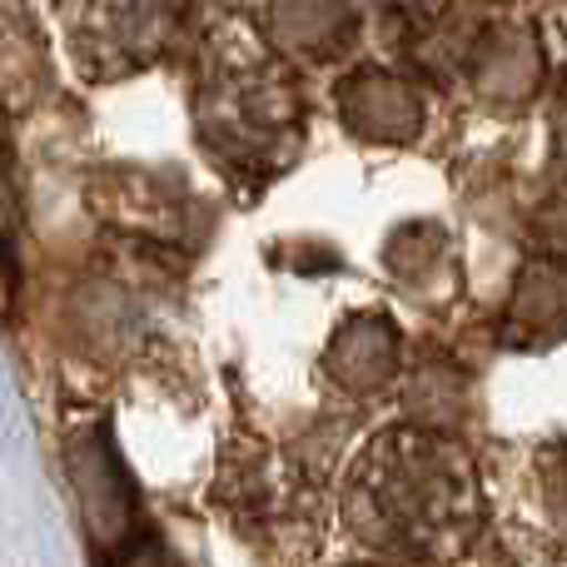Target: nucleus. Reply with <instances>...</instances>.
Returning a JSON list of instances; mask_svg holds the SVG:
<instances>
[{"mask_svg":"<svg viewBox=\"0 0 567 567\" xmlns=\"http://www.w3.org/2000/svg\"><path fill=\"white\" fill-rule=\"evenodd\" d=\"M179 0H80L75 30L95 60H145L175 30Z\"/></svg>","mask_w":567,"mask_h":567,"instance_id":"nucleus-2","label":"nucleus"},{"mask_svg":"<svg viewBox=\"0 0 567 567\" xmlns=\"http://www.w3.org/2000/svg\"><path fill=\"white\" fill-rule=\"evenodd\" d=\"M105 567H169V563H165V553H159L155 543H140V538H130L125 548L105 553Z\"/></svg>","mask_w":567,"mask_h":567,"instance_id":"nucleus-8","label":"nucleus"},{"mask_svg":"<svg viewBox=\"0 0 567 567\" xmlns=\"http://www.w3.org/2000/svg\"><path fill=\"white\" fill-rule=\"evenodd\" d=\"M343 120L369 140H403L419 125V110H413V95L399 80L363 70L343 85Z\"/></svg>","mask_w":567,"mask_h":567,"instance_id":"nucleus-4","label":"nucleus"},{"mask_svg":"<svg viewBox=\"0 0 567 567\" xmlns=\"http://www.w3.org/2000/svg\"><path fill=\"white\" fill-rule=\"evenodd\" d=\"M209 110V135L219 145H269L289 130L293 105H289V90H279L269 75H229L215 95L205 100ZM209 140V145H215Z\"/></svg>","mask_w":567,"mask_h":567,"instance_id":"nucleus-3","label":"nucleus"},{"mask_svg":"<svg viewBox=\"0 0 567 567\" xmlns=\"http://www.w3.org/2000/svg\"><path fill=\"white\" fill-rule=\"evenodd\" d=\"M353 523L399 558H449L473 533V473L439 439H393L369 453L353 488Z\"/></svg>","mask_w":567,"mask_h":567,"instance_id":"nucleus-1","label":"nucleus"},{"mask_svg":"<svg viewBox=\"0 0 567 567\" xmlns=\"http://www.w3.org/2000/svg\"><path fill=\"white\" fill-rule=\"evenodd\" d=\"M343 16L339 0H275V35L289 50H309V55H323V50L339 45Z\"/></svg>","mask_w":567,"mask_h":567,"instance_id":"nucleus-6","label":"nucleus"},{"mask_svg":"<svg viewBox=\"0 0 567 567\" xmlns=\"http://www.w3.org/2000/svg\"><path fill=\"white\" fill-rule=\"evenodd\" d=\"M333 369L349 389H379L393 373V329L379 319H359L333 343Z\"/></svg>","mask_w":567,"mask_h":567,"instance_id":"nucleus-5","label":"nucleus"},{"mask_svg":"<svg viewBox=\"0 0 567 567\" xmlns=\"http://www.w3.org/2000/svg\"><path fill=\"white\" fill-rule=\"evenodd\" d=\"M10 130H6V115H0V259L10 255L16 245V189H10Z\"/></svg>","mask_w":567,"mask_h":567,"instance_id":"nucleus-7","label":"nucleus"}]
</instances>
